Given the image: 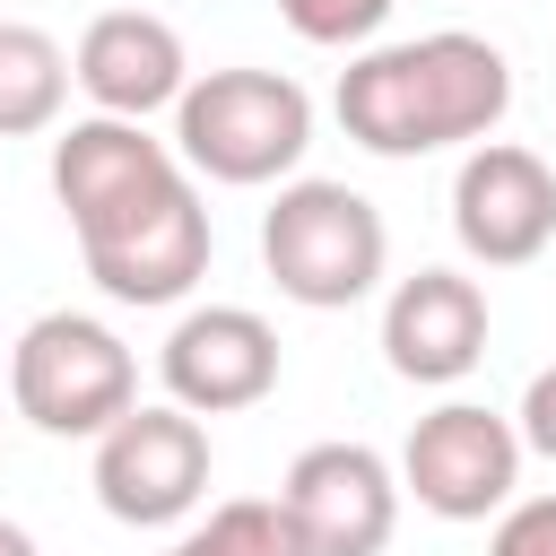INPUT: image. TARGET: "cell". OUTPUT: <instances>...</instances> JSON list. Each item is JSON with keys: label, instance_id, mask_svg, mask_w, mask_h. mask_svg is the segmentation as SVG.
I'll use <instances>...</instances> for the list:
<instances>
[{"label": "cell", "instance_id": "obj_1", "mask_svg": "<svg viewBox=\"0 0 556 556\" xmlns=\"http://www.w3.org/2000/svg\"><path fill=\"white\" fill-rule=\"evenodd\" d=\"M52 200L78 235L87 278L113 304H182L208 278V208L174 139H148V122L87 113L52 139Z\"/></svg>", "mask_w": 556, "mask_h": 556}, {"label": "cell", "instance_id": "obj_2", "mask_svg": "<svg viewBox=\"0 0 556 556\" xmlns=\"http://www.w3.org/2000/svg\"><path fill=\"white\" fill-rule=\"evenodd\" d=\"M339 130L365 156H434V148H478L513 113V61L486 35H417V43H374L339 70L330 96Z\"/></svg>", "mask_w": 556, "mask_h": 556}, {"label": "cell", "instance_id": "obj_3", "mask_svg": "<svg viewBox=\"0 0 556 556\" xmlns=\"http://www.w3.org/2000/svg\"><path fill=\"white\" fill-rule=\"evenodd\" d=\"M313 148V96L287 70H200L174 96V156L208 182H287Z\"/></svg>", "mask_w": 556, "mask_h": 556}, {"label": "cell", "instance_id": "obj_4", "mask_svg": "<svg viewBox=\"0 0 556 556\" xmlns=\"http://www.w3.org/2000/svg\"><path fill=\"white\" fill-rule=\"evenodd\" d=\"M382 261H391V226L365 191L348 182H278V200L261 208V269L278 278L287 304L304 313H348L382 287Z\"/></svg>", "mask_w": 556, "mask_h": 556}, {"label": "cell", "instance_id": "obj_5", "mask_svg": "<svg viewBox=\"0 0 556 556\" xmlns=\"http://www.w3.org/2000/svg\"><path fill=\"white\" fill-rule=\"evenodd\" d=\"M139 400V356L113 321L96 313H35L9 348V408L35 426V434H61V443H96L122 408Z\"/></svg>", "mask_w": 556, "mask_h": 556}, {"label": "cell", "instance_id": "obj_6", "mask_svg": "<svg viewBox=\"0 0 556 556\" xmlns=\"http://www.w3.org/2000/svg\"><path fill=\"white\" fill-rule=\"evenodd\" d=\"M513 486H521V434L478 400L426 408L400 443V495H417V513L434 521H486L513 504Z\"/></svg>", "mask_w": 556, "mask_h": 556}, {"label": "cell", "instance_id": "obj_7", "mask_svg": "<svg viewBox=\"0 0 556 556\" xmlns=\"http://www.w3.org/2000/svg\"><path fill=\"white\" fill-rule=\"evenodd\" d=\"M208 495V426L191 408H122L96 434V504L130 530H174Z\"/></svg>", "mask_w": 556, "mask_h": 556}, {"label": "cell", "instance_id": "obj_8", "mask_svg": "<svg viewBox=\"0 0 556 556\" xmlns=\"http://www.w3.org/2000/svg\"><path fill=\"white\" fill-rule=\"evenodd\" d=\"M452 235L478 269H521L556 243V174L539 148L478 139L452 174Z\"/></svg>", "mask_w": 556, "mask_h": 556}, {"label": "cell", "instance_id": "obj_9", "mask_svg": "<svg viewBox=\"0 0 556 556\" xmlns=\"http://www.w3.org/2000/svg\"><path fill=\"white\" fill-rule=\"evenodd\" d=\"M304 556H382L400 530V469L374 443H313L278 486Z\"/></svg>", "mask_w": 556, "mask_h": 556}, {"label": "cell", "instance_id": "obj_10", "mask_svg": "<svg viewBox=\"0 0 556 556\" xmlns=\"http://www.w3.org/2000/svg\"><path fill=\"white\" fill-rule=\"evenodd\" d=\"M165 400L191 417H235L278 391V330L252 304H191L156 348Z\"/></svg>", "mask_w": 556, "mask_h": 556}, {"label": "cell", "instance_id": "obj_11", "mask_svg": "<svg viewBox=\"0 0 556 556\" xmlns=\"http://www.w3.org/2000/svg\"><path fill=\"white\" fill-rule=\"evenodd\" d=\"M70 78L87 87L96 113L148 122V113H174V96L191 87V61H182V35L156 9H104V17H87Z\"/></svg>", "mask_w": 556, "mask_h": 556}, {"label": "cell", "instance_id": "obj_12", "mask_svg": "<svg viewBox=\"0 0 556 556\" xmlns=\"http://www.w3.org/2000/svg\"><path fill=\"white\" fill-rule=\"evenodd\" d=\"M486 356V287L460 269H417L382 304V365L400 382H460Z\"/></svg>", "mask_w": 556, "mask_h": 556}, {"label": "cell", "instance_id": "obj_13", "mask_svg": "<svg viewBox=\"0 0 556 556\" xmlns=\"http://www.w3.org/2000/svg\"><path fill=\"white\" fill-rule=\"evenodd\" d=\"M70 104V52L26 26V17H0V139H35L52 130Z\"/></svg>", "mask_w": 556, "mask_h": 556}, {"label": "cell", "instance_id": "obj_14", "mask_svg": "<svg viewBox=\"0 0 556 556\" xmlns=\"http://www.w3.org/2000/svg\"><path fill=\"white\" fill-rule=\"evenodd\" d=\"M165 556H304V539H295V521H287V504L278 495H235V504H217L182 547H165Z\"/></svg>", "mask_w": 556, "mask_h": 556}, {"label": "cell", "instance_id": "obj_15", "mask_svg": "<svg viewBox=\"0 0 556 556\" xmlns=\"http://www.w3.org/2000/svg\"><path fill=\"white\" fill-rule=\"evenodd\" d=\"M391 9H400V0H278V17H287L304 43H321V52H348V43L382 35Z\"/></svg>", "mask_w": 556, "mask_h": 556}, {"label": "cell", "instance_id": "obj_16", "mask_svg": "<svg viewBox=\"0 0 556 556\" xmlns=\"http://www.w3.org/2000/svg\"><path fill=\"white\" fill-rule=\"evenodd\" d=\"M486 556H556V495H521V504H504Z\"/></svg>", "mask_w": 556, "mask_h": 556}, {"label": "cell", "instance_id": "obj_17", "mask_svg": "<svg viewBox=\"0 0 556 556\" xmlns=\"http://www.w3.org/2000/svg\"><path fill=\"white\" fill-rule=\"evenodd\" d=\"M513 434H521V452L556 460V365L530 374V391H521V408H513Z\"/></svg>", "mask_w": 556, "mask_h": 556}, {"label": "cell", "instance_id": "obj_18", "mask_svg": "<svg viewBox=\"0 0 556 556\" xmlns=\"http://www.w3.org/2000/svg\"><path fill=\"white\" fill-rule=\"evenodd\" d=\"M0 556H43V547H35V539H26V530H17L9 513H0Z\"/></svg>", "mask_w": 556, "mask_h": 556}]
</instances>
